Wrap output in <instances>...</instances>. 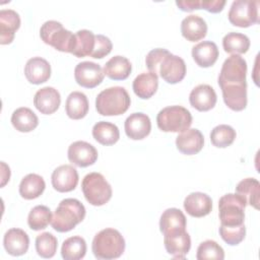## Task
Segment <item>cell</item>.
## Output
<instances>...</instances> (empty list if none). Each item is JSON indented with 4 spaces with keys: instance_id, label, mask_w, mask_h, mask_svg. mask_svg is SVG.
Returning <instances> with one entry per match:
<instances>
[{
    "instance_id": "1",
    "label": "cell",
    "mask_w": 260,
    "mask_h": 260,
    "mask_svg": "<svg viewBox=\"0 0 260 260\" xmlns=\"http://www.w3.org/2000/svg\"><path fill=\"white\" fill-rule=\"evenodd\" d=\"M247 62L240 55H231L222 63L218 74L224 104L233 111H243L247 106Z\"/></svg>"
},
{
    "instance_id": "2",
    "label": "cell",
    "mask_w": 260,
    "mask_h": 260,
    "mask_svg": "<svg viewBox=\"0 0 260 260\" xmlns=\"http://www.w3.org/2000/svg\"><path fill=\"white\" fill-rule=\"evenodd\" d=\"M145 64L149 72L156 75L159 74L170 84L182 81L186 75L185 61L164 48H156L148 52Z\"/></svg>"
},
{
    "instance_id": "3",
    "label": "cell",
    "mask_w": 260,
    "mask_h": 260,
    "mask_svg": "<svg viewBox=\"0 0 260 260\" xmlns=\"http://www.w3.org/2000/svg\"><path fill=\"white\" fill-rule=\"evenodd\" d=\"M84 205L75 198L63 199L52 215L51 225L59 233H67L73 230L85 217Z\"/></svg>"
},
{
    "instance_id": "4",
    "label": "cell",
    "mask_w": 260,
    "mask_h": 260,
    "mask_svg": "<svg viewBox=\"0 0 260 260\" xmlns=\"http://www.w3.org/2000/svg\"><path fill=\"white\" fill-rule=\"evenodd\" d=\"M125 240L121 233L115 229L107 228L99 232L91 244V250L98 259H116L125 251Z\"/></svg>"
},
{
    "instance_id": "5",
    "label": "cell",
    "mask_w": 260,
    "mask_h": 260,
    "mask_svg": "<svg viewBox=\"0 0 260 260\" xmlns=\"http://www.w3.org/2000/svg\"><path fill=\"white\" fill-rule=\"evenodd\" d=\"M131 100L122 86H112L102 90L95 99V109L102 116H118L130 107Z\"/></svg>"
},
{
    "instance_id": "6",
    "label": "cell",
    "mask_w": 260,
    "mask_h": 260,
    "mask_svg": "<svg viewBox=\"0 0 260 260\" xmlns=\"http://www.w3.org/2000/svg\"><path fill=\"white\" fill-rule=\"evenodd\" d=\"M246 199L238 193H228L219 198L218 215L220 225L236 228L244 224Z\"/></svg>"
},
{
    "instance_id": "7",
    "label": "cell",
    "mask_w": 260,
    "mask_h": 260,
    "mask_svg": "<svg viewBox=\"0 0 260 260\" xmlns=\"http://www.w3.org/2000/svg\"><path fill=\"white\" fill-rule=\"evenodd\" d=\"M42 41L60 52L71 53L75 47V34L63 27L57 20H48L44 22L40 29Z\"/></svg>"
},
{
    "instance_id": "8",
    "label": "cell",
    "mask_w": 260,
    "mask_h": 260,
    "mask_svg": "<svg viewBox=\"0 0 260 260\" xmlns=\"http://www.w3.org/2000/svg\"><path fill=\"white\" fill-rule=\"evenodd\" d=\"M81 190L86 201L93 206L106 204L112 197V187L106 178L96 172L84 176L81 182Z\"/></svg>"
},
{
    "instance_id": "9",
    "label": "cell",
    "mask_w": 260,
    "mask_h": 260,
    "mask_svg": "<svg viewBox=\"0 0 260 260\" xmlns=\"http://www.w3.org/2000/svg\"><path fill=\"white\" fill-rule=\"evenodd\" d=\"M192 115L182 106H170L161 109L156 116L157 127L164 132H183L192 124Z\"/></svg>"
},
{
    "instance_id": "10",
    "label": "cell",
    "mask_w": 260,
    "mask_h": 260,
    "mask_svg": "<svg viewBox=\"0 0 260 260\" xmlns=\"http://www.w3.org/2000/svg\"><path fill=\"white\" fill-rule=\"evenodd\" d=\"M259 1L254 0H235L229 10L230 22L239 27H249L258 23Z\"/></svg>"
},
{
    "instance_id": "11",
    "label": "cell",
    "mask_w": 260,
    "mask_h": 260,
    "mask_svg": "<svg viewBox=\"0 0 260 260\" xmlns=\"http://www.w3.org/2000/svg\"><path fill=\"white\" fill-rule=\"evenodd\" d=\"M74 77L80 86L93 88L102 83L105 73L100 64L91 61H83L75 66Z\"/></svg>"
},
{
    "instance_id": "12",
    "label": "cell",
    "mask_w": 260,
    "mask_h": 260,
    "mask_svg": "<svg viewBox=\"0 0 260 260\" xmlns=\"http://www.w3.org/2000/svg\"><path fill=\"white\" fill-rule=\"evenodd\" d=\"M67 156L69 161L73 165L80 168H86L96 161L98 150L92 144L86 141L77 140L69 145Z\"/></svg>"
},
{
    "instance_id": "13",
    "label": "cell",
    "mask_w": 260,
    "mask_h": 260,
    "mask_svg": "<svg viewBox=\"0 0 260 260\" xmlns=\"http://www.w3.org/2000/svg\"><path fill=\"white\" fill-rule=\"evenodd\" d=\"M77 170L71 165H62L56 168L51 176L52 186L58 192H70L74 190L78 184Z\"/></svg>"
},
{
    "instance_id": "14",
    "label": "cell",
    "mask_w": 260,
    "mask_h": 260,
    "mask_svg": "<svg viewBox=\"0 0 260 260\" xmlns=\"http://www.w3.org/2000/svg\"><path fill=\"white\" fill-rule=\"evenodd\" d=\"M164 244L167 252L176 259H184L191 248V238L184 231L172 232L164 235Z\"/></svg>"
},
{
    "instance_id": "15",
    "label": "cell",
    "mask_w": 260,
    "mask_h": 260,
    "mask_svg": "<svg viewBox=\"0 0 260 260\" xmlns=\"http://www.w3.org/2000/svg\"><path fill=\"white\" fill-rule=\"evenodd\" d=\"M60 104V92L52 86L42 87L35 93L34 105L42 114L51 115L55 113L59 109Z\"/></svg>"
},
{
    "instance_id": "16",
    "label": "cell",
    "mask_w": 260,
    "mask_h": 260,
    "mask_svg": "<svg viewBox=\"0 0 260 260\" xmlns=\"http://www.w3.org/2000/svg\"><path fill=\"white\" fill-rule=\"evenodd\" d=\"M126 135L133 140L145 138L151 130V122L149 117L141 112L133 113L127 117L124 123Z\"/></svg>"
},
{
    "instance_id": "17",
    "label": "cell",
    "mask_w": 260,
    "mask_h": 260,
    "mask_svg": "<svg viewBox=\"0 0 260 260\" xmlns=\"http://www.w3.org/2000/svg\"><path fill=\"white\" fill-rule=\"evenodd\" d=\"M216 101V92L213 87L208 84H199L195 86L189 94L190 105L200 112L211 110L215 106Z\"/></svg>"
},
{
    "instance_id": "18",
    "label": "cell",
    "mask_w": 260,
    "mask_h": 260,
    "mask_svg": "<svg viewBox=\"0 0 260 260\" xmlns=\"http://www.w3.org/2000/svg\"><path fill=\"white\" fill-rule=\"evenodd\" d=\"M203 145L204 137L196 128H189L181 132L176 138V146L178 150L187 155L198 153Z\"/></svg>"
},
{
    "instance_id": "19",
    "label": "cell",
    "mask_w": 260,
    "mask_h": 260,
    "mask_svg": "<svg viewBox=\"0 0 260 260\" xmlns=\"http://www.w3.org/2000/svg\"><path fill=\"white\" fill-rule=\"evenodd\" d=\"M3 245L8 254L12 256H21L28 250L29 238L23 230L13 228L5 233Z\"/></svg>"
},
{
    "instance_id": "20",
    "label": "cell",
    "mask_w": 260,
    "mask_h": 260,
    "mask_svg": "<svg viewBox=\"0 0 260 260\" xmlns=\"http://www.w3.org/2000/svg\"><path fill=\"white\" fill-rule=\"evenodd\" d=\"M24 75L32 84L44 83L51 76V65L42 57H32L24 66Z\"/></svg>"
},
{
    "instance_id": "21",
    "label": "cell",
    "mask_w": 260,
    "mask_h": 260,
    "mask_svg": "<svg viewBox=\"0 0 260 260\" xmlns=\"http://www.w3.org/2000/svg\"><path fill=\"white\" fill-rule=\"evenodd\" d=\"M184 209L193 217H203L211 212L212 200L202 192H192L184 200Z\"/></svg>"
},
{
    "instance_id": "22",
    "label": "cell",
    "mask_w": 260,
    "mask_h": 260,
    "mask_svg": "<svg viewBox=\"0 0 260 260\" xmlns=\"http://www.w3.org/2000/svg\"><path fill=\"white\" fill-rule=\"evenodd\" d=\"M20 26L19 14L13 9L0 10V44H10Z\"/></svg>"
},
{
    "instance_id": "23",
    "label": "cell",
    "mask_w": 260,
    "mask_h": 260,
    "mask_svg": "<svg viewBox=\"0 0 260 260\" xmlns=\"http://www.w3.org/2000/svg\"><path fill=\"white\" fill-rule=\"evenodd\" d=\"M181 34L189 42L200 41L207 34L206 21L199 15L190 14L181 22Z\"/></svg>"
},
{
    "instance_id": "24",
    "label": "cell",
    "mask_w": 260,
    "mask_h": 260,
    "mask_svg": "<svg viewBox=\"0 0 260 260\" xmlns=\"http://www.w3.org/2000/svg\"><path fill=\"white\" fill-rule=\"evenodd\" d=\"M192 57L198 66H212L218 58V48L214 42L203 41L192 48Z\"/></svg>"
},
{
    "instance_id": "25",
    "label": "cell",
    "mask_w": 260,
    "mask_h": 260,
    "mask_svg": "<svg viewBox=\"0 0 260 260\" xmlns=\"http://www.w3.org/2000/svg\"><path fill=\"white\" fill-rule=\"evenodd\" d=\"M134 93L142 99L151 98L158 87V76L152 72H142L138 74L132 83Z\"/></svg>"
},
{
    "instance_id": "26",
    "label": "cell",
    "mask_w": 260,
    "mask_h": 260,
    "mask_svg": "<svg viewBox=\"0 0 260 260\" xmlns=\"http://www.w3.org/2000/svg\"><path fill=\"white\" fill-rule=\"evenodd\" d=\"M186 216L183 213V211H181L178 208H168L160 215L159 230L164 235L172 232L184 231L186 230Z\"/></svg>"
},
{
    "instance_id": "27",
    "label": "cell",
    "mask_w": 260,
    "mask_h": 260,
    "mask_svg": "<svg viewBox=\"0 0 260 260\" xmlns=\"http://www.w3.org/2000/svg\"><path fill=\"white\" fill-rule=\"evenodd\" d=\"M89 105L86 95L81 91H72L67 96L65 103V111L69 118L79 120L88 113Z\"/></svg>"
},
{
    "instance_id": "28",
    "label": "cell",
    "mask_w": 260,
    "mask_h": 260,
    "mask_svg": "<svg viewBox=\"0 0 260 260\" xmlns=\"http://www.w3.org/2000/svg\"><path fill=\"white\" fill-rule=\"evenodd\" d=\"M46 183L42 176L38 174H28L22 178L19 184V194L26 200L40 197L45 191Z\"/></svg>"
},
{
    "instance_id": "29",
    "label": "cell",
    "mask_w": 260,
    "mask_h": 260,
    "mask_svg": "<svg viewBox=\"0 0 260 260\" xmlns=\"http://www.w3.org/2000/svg\"><path fill=\"white\" fill-rule=\"evenodd\" d=\"M132 70L130 61L124 56L112 57L104 66V73L113 80H124L126 79Z\"/></svg>"
},
{
    "instance_id": "30",
    "label": "cell",
    "mask_w": 260,
    "mask_h": 260,
    "mask_svg": "<svg viewBox=\"0 0 260 260\" xmlns=\"http://www.w3.org/2000/svg\"><path fill=\"white\" fill-rule=\"evenodd\" d=\"M11 123L19 132H30L39 125V118L29 108L21 107L12 113Z\"/></svg>"
},
{
    "instance_id": "31",
    "label": "cell",
    "mask_w": 260,
    "mask_h": 260,
    "mask_svg": "<svg viewBox=\"0 0 260 260\" xmlns=\"http://www.w3.org/2000/svg\"><path fill=\"white\" fill-rule=\"evenodd\" d=\"M93 138L103 145H113L120 138L119 128L107 121H100L92 127Z\"/></svg>"
},
{
    "instance_id": "32",
    "label": "cell",
    "mask_w": 260,
    "mask_h": 260,
    "mask_svg": "<svg viewBox=\"0 0 260 260\" xmlns=\"http://www.w3.org/2000/svg\"><path fill=\"white\" fill-rule=\"evenodd\" d=\"M236 193L243 196L247 204H250L255 209H259L260 199V183L255 178H246L236 186Z\"/></svg>"
},
{
    "instance_id": "33",
    "label": "cell",
    "mask_w": 260,
    "mask_h": 260,
    "mask_svg": "<svg viewBox=\"0 0 260 260\" xmlns=\"http://www.w3.org/2000/svg\"><path fill=\"white\" fill-rule=\"evenodd\" d=\"M86 254V242L80 236L66 239L61 247V255L65 260H79Z\"/></svg>"
},
{
    "instance_id": "34",
    "label": "cell",
    "mask_w": 260,
    "mask_h": 260,
    "mask_svg": "<svg viewBox=\"0 0 260 260\" xmlns=\"http://www.w3.org/2000/svg\"><path fill=\"white\" fill-rule=\"evenodd\" d=\"M222 47L230 54H245L250 48V39L241 32H229L222 39Z\"/></svg>"
},
{
    "instance_id": "35",
    "label": "cell",
    "mask_w": 260,
    "mask_h": 260,
    "mask_svg": "<svg viewBox=\"0 0 260 260\" xmlns=\"http://www.w3.org/2000/svg\"><path fill=\"white\" fill-rule=\"evenodd\" d=\"M95 44V35L88 29L75 32V47L72 54L78 58L90 56Z\"/></svg>"
},
{
    "instance_id": "36",
    "label": "cell",
    "mask_w": 260,
    "mask_h": 260,
    "mask_svg": "<svg viewBox=\"0 0 260 260\" xmlns=\"http://www.w3.org/2000/svg\"><path fill=\"white\" fill-rule=\"evenodd\" d=\"M52 220V212L46 205H37L28 213L27 223L34 231L46 229Z\"/></svg>"
},
{
    "instance_id": "37",
    "label": "cell",
    "mask_w": 260,
    "mask_h": 260,
    "mask_svg": "<svg viewBox=\"0 0 260 260\" xmlns=\"http://www.w3.org/2000/svg\"><path fill=\"white\" fill-rule=\"evenodd\" d=\"M236 130L226 124H220L215 126L210 132L211 143L220 148L230 146L236 139Z\"/></svg>"
},
{
    "instance_id": "38",
    "label": "cell",
    "mask_w": 260,
    "mask_h": 260,
    "mask_svg": "<svg viewBox=\"0 0 260 260\" xmlns=\"http://www.w3.org/2000/svg\"><path fill=\"white\" fill-rule=\"evenodd\" d=\"M57 238L49 232L42 233L36 238V251L42 258H52L57 251Z\"/></svg>"
},
{
    "instance_id": "39",
    "label": "cell",
    "mask_w": 260,
    "mask_h": 260,
    "mask_svg": "<svg viewBox=\"0 0 260 260\" xmlns=\"http://www.w3.org/2000/svg\"><path fill=\"white\" fill-rule=\"evenodd\" d=\"M196 258L198 260H205V259L222 260L224 259V251L215 241L206 240L198 246Z\"/></svg>"
},
{
    "instance_id": "40",
    "label": "cell",
    "mask_w": 260,
    "mask_h": 260,
    "mask_svg": "<svg viewBox=\"0 0 260 260\" xmlns=\"http://www.w3.org/2000/svg\"><path fill=\"white\" fill-rule=\"evenodd\" d=\"M218 232L221 239L231 246L239 245L245 239V236H246L245 224L241 226H236V228H228V226L220 225Z\"/></svg>"
},
{
    "instance_id": "41",
    "label": "cell",
    "mask_w": 260,
    "mask_h": 260,
    "mask_svg": "<svg viewBox=\"0 0 260 260\" xmlns=\"http://www.w3.org/2000/svg\"><path fill=\"white\" fill-rule=\"evenodd\" d=\"M113 44L111 40L104 35H95V44L90 57L102 59L111 53Z\"/></svg>"
},
{
    "instance_id": "42",
    "label": "cell",
    "mask_w": 260,
    "mask_h": 260,
    "mask_svg": "<svg viewBox=\"0 0 260 260\" xmlns=\"http://www.w3.org/2000/svg\"><path fill=\"white\" fill-rule=\"evenodd\" d=\"M225 5L224 0H201V8L211 13L220 12Z\"/></svg>"
},
{
    "instance_id": "43",
    "label": "cell",
    "mask_w": 260,
    "mask_h": 260,
    "mask_svg": "<svg viewBox=\"0 0 260 260\" xmlns=\"http://www.w3.org/2000/svg\"><path fill=\"white\" fill-rule=\"evenodd\" d=\"M176 5L182 11H192L195 9H201V0H181L176 1Z\"/></svg>"
}]
</instances>
